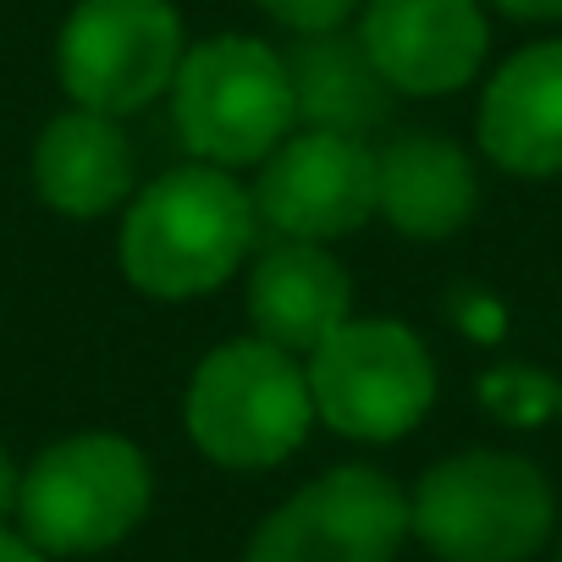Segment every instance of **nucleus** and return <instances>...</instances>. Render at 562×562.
<instances>
[{
  "label": "nucleus",
  "mask_w": 562,
  "mask_h": 562,
  "mask_svg": "<svg viewBox=\"0 0 562 562\" xmlns=\"http://www.w3.org/2000/svg\"><path fill=\"white\" fill-rule=\"evenodd\" d=\"M480 144L513 177L562 171V40L518 50L485 83Z\"/></svg>",
  "instance_id": "f8f14e48"
},
{
  "label": "nucleus",
  "mask_w": 562,
  "mask_h": 562,
  "mask_svg": "<svg viewBox=\"0 0 562 562\" xmlns=\"http://www.w3.org/2000/svg\"><path fill=\"white\" fill-rule=\"evenodd\" d=\"M254 193L221 166H177L133 193L122 215V276L149 299H204L248 259Z\"/></svg>",
  "instance_id": "f257e3e1"
},
{
  "label": "nucleus",
  "mask_w": 562,
  "mask_h": 562,
  "mask_svg": "<svg viewBox=\"0 0 562 562\" xmlns=\"http://www.w3.org/2000/svg\"><path fill=\"white\" fill-rule=\"evenodd\" d=\"M557 562H562V546H557Z\"/></svg>",
  "instance_id": "412c9836"
},
{
  "label": "nucleus",
  "mask_w": 562,
  "mask_h": 562,
  "mask_svg": "<svg viewBox=\"0 0 562 562\" xmlns=\"http://www.w3.org/2000/svg\"><path fill=\"white\" fill-rule=\"evenodd\" d=\"M502 18H518V23H557L562 18V0H491Z\"/></svg>",
  "instance_id": "a211bd4d"
},
{
  "label": "nucleus",
  "mask_w": 562,
  "mask_h": 562,
  "mask_svg": "<svg viewBox=\"0 0 562 562\" xmlns=\"http://www.w3.org/2000/svg\"><path fill=\"white\" fill-rule=\"evenodd\" d=\"M254 7L293 34H331V29H348V18L364 0H254Z\"/></svg>",
  "instance_id": "f3484780"
},
{
  "label": "nucleus",
  "mask_w": 562,
  "mask_h": 562,
  "mask_svg": "<svg viewBox=\"0 0 562 562\" xmlns=\"http://www.w3.org/2000/svg\"><path fill=\"white\" fill-rule=\"evenodd\" d=\"M188 56L171 0H78L61 23L56 67L72 105L100 116H133L155 105Z\"/></svg>",
  "instance_id": "0eeeda50"
},
{
  "label": "nucleus",
  "mask_w": 562,
  "mask_h": 562,
  "mask_svg": "<svg viewBox=\"0 0 562 562\" xmlns=\"http://www.w3.org/2000/svg\"><path fill=\"white\" fill-rule=\"evenodd\" d=\"M188 436L221 469H276L288 463L315 419L304 359L259 337L204 353L188 381Z\"/></svg>",
  "instance_id": "20e7f679"
},
{
  "label": "nucleus",
  "mask_w": 562,
  "mask_h": 562,
  "mask_svg": "<svg viewBox=\"0 0 562 562\" xmlns=\"http://www.w3.org/2000/svg\"><path fill=\"white\" fill-rule=\"evenodd\" d=\"M288 78H293V105L299 122L315 133H342V138H370L392 116V83L370 61L359 34H299L288 50Z\"/></svg>",
  "instance_id": "2eb2a0df"
},
{
  "label": "nucleus",
  "mask_w": 562,
  "mask_h": 562,
  "mask_svg": "<svg viewBox=\"0 0 562 562\" xmlns=\"http://www.w3.org/2000/svg\"><path fill=\"white\" fill-rule=\"evenodd\" d=\"M359 40L381 78L419 100L463 89L491 50L480 0H364Z\"/></svg>",
  "instance_id": "9d476101"
},
{
  "label": "nucleus",
  "mask_w": 562,
  "mask_h": 562,
  "mask_svg": "<svg viewBox=\"0 0 562 562\" xmlns=\"http://www.w3.org/2000/svg\"><path fill=\"white\" fill-rule=\"evenodd\" d=\"M34 188L50 210L72 221L111 215L133 193V144L116 116L100 111H61L34 144Z\"/></svg>",
  "instance_id": "4468645a"
},
{
  "label": "nucleus",
  "mask_w": 562,
  "mask_h": 562,
  "mask_svg": "<svg viewBox=\"0 0 562 562\" xmlns=\"http://www.w3.org/2000/svg\"><path fill=\"white\" fill-rule=\"evenodd\" d=\"M248 321L254 337L310 359L337 326L353 321V281L326 243L276 237L248 270Z\"/></svg>",
  "instance_id": "9b49d317"
},
{
  "label": "nucleus",
  "mask_w": 562,
  "mask_h": 562,
  "mask_svg": "<svg viewBox=\"0 0 562 562\" xmlns=\"http://www.w3.org/2000/svg\"><path fill=\"white\" fill-rule=\"evenodd\" d=\"M155 496L149 458L116 430H78L23 469L18 524L45 557H94L122 546Z\"/></svg>",
  "instance_id": "7ed1b4c3"
},
{
  "label": "nucleus",
  "mask_w": 562,
  "mask_h": 562,
  "mask_svg": "<svg viewBox=\"0 0 562 562\" xmlns=\"http://www.w3.org/2000/svg\"><path fill=\"white\" fill-rule=\"evenodd\" d=\"M403 535V485L370 463H342L281 502L254 529L243 562H392Z\"/></svg>",
  "instance_id": "6e6552de"
},
{
  "label": "nucleus",
  "mask_w": 562,
  "mask_h": 562,
  "mask_svg": "<svg viewBox=\"0 0 562 562\" xmlns=\"http://www.w3.org/2000/svg\"><path fill=\"white\" fill-rule=\"evenodd\" d=\"M0 562H50L23 529H7V524H0Z\"/></svg>",
  "instance_id": "aec40b11"
},
{
  "label": "nucleus",
  "mask_w": 562,
  "mask_h": 562,
  "mask_svg": "<svg viewBox=\"0 0 562 562\" xmlns=\"http://www.w3.org/2000/svg\"><path fill=\"white\" fill-rule=\"evenodd\" d=\"M315 419L353 441H397L436 403L430 348L397 321H348L304 364Z\"/></svg>",
  "instance_id": "423d86ee"
},
{
  "label": "nucleus",
  "mask_w": 562,
  "mask_h": 562,
  "mask_svg": "<svg viewBox=\"0 0 562 562\" xmlns=\"http://www.w3.org/2000/svg\"><path fill=\"white\" fill-rule=\"evenodd\" d=\"M18 496H23V469L12 463L7 447H0V524L18 518Z\"/></svg>",
  "instance_id": "6ab92c4d"
},
{
  "label": "nucleus",
  "mask_w": 562,
  "mask_h": 562,
  "mask_svg": "<svg viewBox=\"0 0 562 562\" xmlns=\"http://www.w3.org/2000/svg\"><path fill=\"white\" fill-rule=\"evenodd\" d=\"M259 221L276 237L337 243L375 215V144L342 133H288L248 188Z\"/></svg>",
  "instance_id": "1a4fd4ad"
},
{
  "label": "nucleus",
  "mask_w": 562,
  "mask_h": 562,
  "mask_svg": "<svg viewBox=\"0 0 562 562\" xmlns=\"http://www.w3.org/2000/svg\"><path fill=\"white\" fill-rule=\"evenodd\" d=\"M480 204L474 160L441 133H397L375 149V215L403 237L436 243L463 232Z\"/></svg>",
  "instance_id": "ddd939ff"
},
{
  "label": "nucleus",
  "mask_w": 562,
  "mask_h": 562,
  "mask_svg": "<svg viewBox=\"0 0 562 562\" xmlns=\"http://www.w3.org/2000/svg\"><path fill=\"white\" fill-rule=\"evenodd\" d=\"M557 496L518 452H458L425 469L408 496V535L441 562H529L551 540Z\"/></svg>",
  "instance_id": "f03ea898"
},
{
  "label": "nucleus",
  "mask_w": 562,
  "mask_h": 562,
  "mask_svg": "<svg viewBox=\"0 0 562 562\" xmlns=\"http://www.w3.org/2000/svg\"><path fill=\"white\" fill-rule=\"evenodd\" d=\"M480 397L507 425H535V419H546L562 403V392L546 375H535V370H496V375L480 381Z\"/></svg>",
  "instance_id": "dca6fc26"
},
{
  "label": "nucleus",
  "mask_w": 562,
  "mask_h": 562,
  "mask_svg": "<svg viewBox=\"0 0 562 562\" xmlns=\"http://www.w3.org/2000/svg\"><path fill=\"white\" fill-rule=\"evenodd\" d=\"M171 111H177L182 144L204 166H221V171L259 166L299 127L288 56L254 34H221V40L188 45L171 83Z\"/></svg>",
  "instance_id": "39448f33"
}]
</instances>
